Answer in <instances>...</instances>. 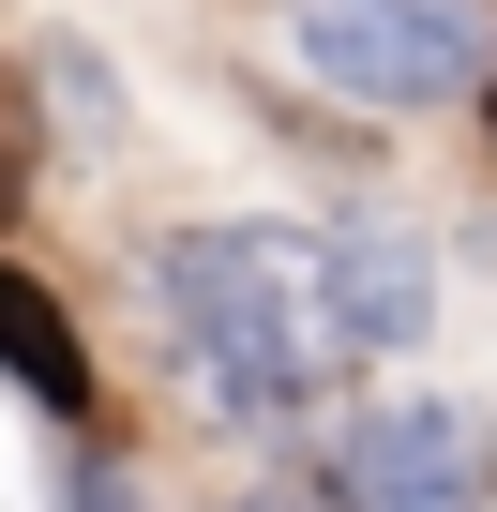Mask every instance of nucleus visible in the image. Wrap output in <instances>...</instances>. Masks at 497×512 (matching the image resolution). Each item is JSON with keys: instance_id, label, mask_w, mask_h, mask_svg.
I'll return each mask as SVG.
<instances>
[{"instance_id": "f257e3e1", "label": "nucleus", "mask_w": 497, "mask_h": 512, "mask_svg": "<svg viewBox=\"0 0 497 512\" xmlns=\"http://www.w3.org/2000/svg\"><path fill=\"white\" fill-rule=\"evenodd\" d=\"M151 317H166L181 377L226 422H302L317 377H332L302 241H272V226H181V241H151Z\"/></svg>"}, {"instance_id": "f03ea898", "label": "nucleus", "mask_w": 497, "mask_h": 512, "mask_svg": "<svg viewBox=\"0 0 497 512\" xmlns=\"http://www.w3.org/2000/svg\"><path fill=\"white\" fill-rule=\"evenodd\" d=\"M302 61L362 106H437L482 76V0H302Z\"/></svg>"}, {"instance_id": "7ed1b4c3", "label": "nucleus", "mask_w": 497, "mask_h": 512, "mask_svg": "<svg viewBox=\"0 0 497 512\" xmlns=\"http://www.w3.org/2000/svg\"><path fill=\"white\" fill-rule=\"evenodd\" d=\"M332 512H482V422L467 407H377L332 452Z\"/></svg>"}, {"instance_id": "20e7f679", "label": "nucleus", "mask_w": 497, "mask_h": 512, "mask_svg": "<svg viewBox=\"0 0 497 512\" xmlns=\"http://www.w3.org/2000/svg\"><path fill=\"white\" fill-rule=\"evenodd\" d=\"M302 287H317L332 362L422 347V241H407V226H317V241H302Z\"/></svg>"}, {"instance_id": "39448f33", "label": "nucleus", "mask_w": 497, "mask_h": 512, "mask_svg": "<svg viewBox=\"0 0 497 512\" xmlns=\"http://www.w3.org/2000/svg\"><path fill=\"white\" fill-rule=\"evenodd\" d=\"M0 377H16L31 407H91V347H76V317L0 256Z\"/></svg>"}, {"instance_id": "423d86ee", "label": "nucleus", "mask_w": 497, "mask_h": 512, "mask_svg": "<svg viewBox=\"0 0 497 512\" xmlns=\"http://www.w3.org/2000/svg\"><path fill=\"white\" fill-rule=\"evenodd\" d=\"M46 106H61L76 136H106V121H121V91H106V61H76V46H46Z\"/></svg>"}, {"instance_id": "0eeeda50", "label": "nucleus", "mask_w": 497, "mask_h": 512, "mask_svg": "<svg viewBox=\"0 0 497 512\" xmlns=\"http://www.w3.org/2000/svg\"><path fill=\"white\" fill-rule=\"evenodd\" d=\"M61 512H136V482H121V467H76V497H61Z\"/></svg>"}, {"instance_id": "6e6552de", "label": "nucleus", "mask_w": 497, "mask_h": 512, "mask_svg": "<svg viewBox=\"0 0 497 512\" xmlns=\"http://www.w3.org/2000/svg\"><path fill=\"white\" fill-rule=\"evenodd\" d=\"M241 512H332V497H287V482H272V497H241Z\"/></svg>"}, {"instance_id": "1a4fd4ad", "label": "nucleus", "mask_w": 497, "mask_h": 512, "mask_svg": "<svg viewBox=\"0 0 497 512\" xmlns=\"http://www.w3.org/2000/svg\"><path fill=\"white\" fill-rule=\"evenodd\" d=\"M482 121H497V61H482Z\"/></svg>"}]
</instances>
